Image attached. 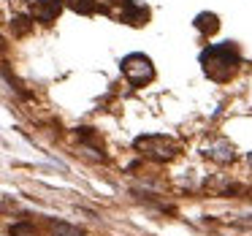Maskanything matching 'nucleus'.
I'll return each instance as SVG.
<instances>
[{"instance_id": "obj_1", "label": "nucleus", "mask_w": 252, "mask_h": 236, "mask_svg": "<svg viewBox=\"0 0 252 236\" xmlns=\"http://www.w3.org/2000/svg\"><path fill=\"white\" fill-rule=\"evenodd\" d=\"M239 60H241L239 49H236V44H230V41L217 44V46H209V49H203V55H201L203 73H206L209 79H214V82H228V79L236 73V68H239Z\"/></svg>"}, {"instance_id": "obj_2", "label": "nucleus", "mask_w": 252, "mask_h": 236, "mask_svg": "<svg viewBox=\"0 0 252 236\" xmlns=\"http://www.w3.org/2000/svg\"><path fill=\"white\" fill-rule=\"evenodd\" d=\"M122 73H125V79L133 87H144V84H149L155 79V66L147 55L133 52V55L122 57Z\"/></svg>"}, {"instance_id": "obj_3", "label": "nucleus", "mask_w": 252, "mask_h": 236, "mask_svg": "<svg viewBox=\"0 0 252 236\" xmlns=\"http://www.w3.org/2000/svg\"><path fill=\"white\" fill-rule=\"evenodd\" d=\"M136 149L141 155H147V158H152V160H160V163L176 158V152H179V147L165 136H138Z\"/></svg>"}, {"instance_id": "obj_4", "label": "nucleus", "mask_w": 252, "mask_h": 236, "mask_svg": "<svg viewBox=\"0 0 252 236\" xmlns=\"http://www.w3.org/2000/svg\"><path fill=\"white\" fill-rule=\"evenodd\" d=\"M33 17L38 19V22H55L57 17H60V3L57 0H35L33 3Z\"/></svg>"}, {"instance_id": "obj_5", "label": "nucleus", "mask_w": 252, "mask_h": 236, "mask_svg": "<svg viewBox=\"0 0 252 236\" xmlns=\"http://www.w3.org/2000/svg\"><path fill=\"white\" fill-rule=\"evenodd\" d=\"M233 147H230L225 138H217V141H209L206 144V158L217 160V163H228V160H233Z\"/></svg>"}, {"instance_id": "obj_6", "label": "nucleus", "mask_w": 252, "mask_h": 236, "mask_svg": "<svg viewBox=\"0 0 252 236\" xmlns=\"http://www.w3.org/2000/svg\"><path fill=\"white\" fill-rule=\"evenodd\" d=\"M122 22H125V25H133V28H141V25L149 22V8L136 6V3H127L125 11H122Z\"/></svg>"}, {"instance_id": "obj_7", "label": "nucleus", "mask_w": 252, "mask_h": 236, "mask_svg": "<svg viewBox=\"0 0 252 236\" xmlns=\"http://www.w3.org/2000/svg\"><path fill=\"white\" fill-rule=\"evenodd\" d=\"M195 28L201 30V33H217L220 30V19H217V14H209V11H203V14H198L195 17Z\"/></svg>"}, {"instance_id": "obj_8", "label": "nucleus", "mask_w": 252, "mask_h": 236, "mask_svg": "<svg viewBox=\"0 0 252 236\" xmlns=\"http://www.w3.org/2000/svg\"><path fill=\"white\" fill-rule=\"evenodd\" d=\"M49 231H52V236H82L79 228H73L71 223H63V220H55L49 225Z\"/></svg>"}, {"instance_id": "obj_9", "label": "nucleus", "mask_w": 252, "mask_h": 236, "mask_svg": "<svg viewBox=\"0 0 252 236\" xmlns=\"http://www.w3.org/2000/svg\"><path fill=\"white\" fill-rule=\"evenodd\" d=\"M68 6H71L76 14H84V17H90V14H95V11H98V6H95V0H68Z\"/></svg>"}, {"instance_id": "obj_10", "label": "nucleus", "mask_w": 252, "mask_h": 236, "mask_svg": "<svg viewBox=\"0 0 252 236\" xmlns=\"http://www.w3.org/2000/svg\"><path fill=\"white\" fill-rule=\"evenodd\" d=\"M8 234L11 236H38V231H35V225H30V223H14Z\"/></svg>"}, {"instance_id": "obj_11", "label": "nucleus", "mask_w": 252, "mask_h": 236, "mask_svg": "<svg viewBox=\"0 0 252 236\" xmlns=\"http://www.w3.org/2000/svg\"><path fill=\"white\" fill-rule=\"evenodd\" d=\"M11 28L17 30L19 35H25V33H28V30H30V19H25V17H17V19H14V22H11Z\"/></svg>"}, {"instance_id": "obj_12", "label": "nucleus", "mask_w": 252, "mask_h": 236, "mask_svg": "<svg viewBox=\"0 0 252 236\" xmlns=\"http://www.w3.org/2000/svg\"><path fill=\"white\" fill-rule=\"evenodd\" d=\"M236 225H241V228H250V225H252V220H239Z\"/></svg>"}, {"instance_id": "obj_13", "label": "nucleus", "mask_w": 252, "mask_h": 236, "mask_svg": "<svg viewBox=\"0 0 252 236\" xmlns=\"http://www.w3.org/2000/svg\"><path fill=\"white\" fill-rule=\"evenodd\" d=\"M6 46H8V44H6V38H3V35H0V55H3V52H6Z\"/></svg>"}, {"instance_id": "obj_14", "label": "nucleus", "mask_w": 252, "mask_h": 236, "mask_svg": "<svg viewBox=\"0 0 252 236\" xmlns=\"http://www.w3.org/2000/svg\"><path fill=\"white\" fill-rule=\"evenodd\" d=\"M109 3H122V6H127V3H130V0H109Z\"/></svg>"}, {"instance_id": "obj_15", "label": "nucleus", "mask_w": 252, "mask_h": 236, "mask_svg": "<svg viewBox=\"0 0 252 236\" xmlns=\"http://www.w3.org/2000/svg\"><path fill=\"white\" fill-rule=\"evenodd\" d=\"M250 163H252V152H250Z\"/></svg>"}]
</instances>
